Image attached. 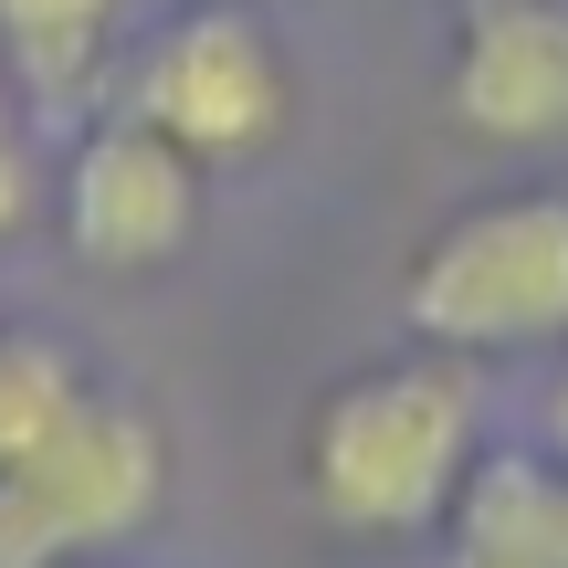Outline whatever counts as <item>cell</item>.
<instances>
[{
	"label": "cell",
	"mask_w": 568,
	"mask_h": 568,
	"mask_svg": "<svg viewBox=\"0 0 568 568\" xmlns=\"http://www.w3.org/2000/svg\"><path fill=\"white\" fill-rule=\"evenodd\" d=\"M295 116V84H284V53L253 11L211 0V11L169 21L138 63V126H159L190 169H243L264 159Z\"/></svg>",
	"instance_id": "cell-4"
},
{
	"label": "cell",
	"mask_w": 568,
	"mask_h": 568,
	"mask_svg": "<svg viewBox=\"0 0 568 568\" xmlns=\"http://www.w3.org/2000/svg\"><path fill=\"white\" fill-rule=\"evenodd\" d=\"M400 316L443 358H506V347L568 337V201L558 190H506L474 201L410 253Z\"/></svg>",
	"instance_id": "cell-2"
},
{
	"label": "cell",
	"mask_w": 568,
	"mask_h": 568,
	"mask_svg": "<svg viewBox=\"0 0 568 568\" xmlns=\"http://www.w3.org/2000/svg\"><path fill=\"white\" fill-rule=\"evenodd\" d=\"M84 400H95V389H84V368L63 358L53 337H0V474L32 464L42 443H63Z\"/></svg>",
	"instance_id": "cell-9"
},
{
	"label": "cell",
	"mask_w": 568,
	"mask_h": 568,
	"mask_svg": "<svg viewBox=\"0 0 568 568\" xmlns=\"http://www.w3.org/2000/svg\"><path fill=\"white\" fill-rule=\"evenodd\" d=\"M474 474V368L464 358H389L358 368L305 422V495L337 537H422L453 516Z\"/></svg>",
	"instance_id": "cell-1"
},
{
	"label": "cell",
	"mask_w": 568,
	"mask_h": 568,
	"mask_svg": "<svg viewBox=\"0 0 568 568\" xmlns=\"http://www.w3.org/2000/svg\"><path fill=\"white\" fill-rule=\"evenodd\" d=\"M548 432H558V464H568V379H558V400H548Z\"/></svg>",
	"instance_id": "cell-11"
},
{
	"label": "cell",
	"mask_w": 568,
	"mask_h": 568,
	"mask_svg": "<svg viewBox=\"0 0 568 568\" xmlns=\"http://www.w3.org/2000/svg\"><path fill=\"white\" fill-rule=\"evenodd\" d=\"M32 211V159H21V116H11V84H0V243L21 232Z\"/></svg>",
	"instance_id": "cell-10"
},
{
	"label": "cell",
	"mask_w": 568,
	"mask_h": 568,
	"mask_svg": "<svg viewBox=\"0 0 568 568\" xmlns=\"http://www.w3.org/2000/svg\"><path fill=\"white\" fill-rule=\"evenodd\" d=\"M443 568H568V464L495 453L453 495V558Z\"/></svg>",
	"instance_id": "cell-7"
},
{
	"label": "cell",
	"mask_w": 568,
	"mask_h": 568,
	"mask_svg": "<svg viewBox=\"0 0 568 568\" xmlns=\"http://www.w3.org/2000/svg\"><path fill=\"white\" fill-rule=\"evenodd\" d=\"M169 443L138 400H84L63 443L0 474V568H84L159 516Z\"/></svg>",
	"instance_id": "cell-3"
},
{
	"label": "cell",
	"mask_w": 568,
	"mask_h": 568,
	"mask_svg": "<svg viewBox=\"0 0 568 568\" xmlns=\"http://www.w3.org/2000/svg\"><path fill=\"white\" fill-rule=\"evenodd\" d=\"M116 0H0V63L32 105H84L105 74Z\"/></svg>",
	"instance_id": "cell-8"
},
{
	"label": "cell",
	"mask_w": 568,
	"mask_h": 568,
	"mask_svg": "<svg viewBox=\"0 0 568 568\" xmlns=\"http://www.w3.org/2000/svg\"><path fill=\"white\" fill-rule=\"evenodd\" d=\"M201 232V169L138 116H105L63 159V243L84 274H159Z\"/></svg>",
	"instance_id": "cell-5"
},
{
	"label": "cell",
	"mask_w": 568,
	"mask_h": 568,
	"mask_svg": "<svg viewBox=\"0 0 568 568\" xmlns=\"http://www.w3.org/2000/svg\"><path fill=\"white\" fill-rule=\"evenodd\" d=\"M443 116L485 148H568V0H474Z\"/></svg>",
	"instance_id": "cell-6"
}]
</instances>
